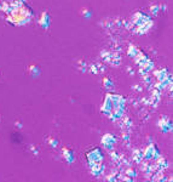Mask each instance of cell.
I'll return each mask as SVG.
<instances>
[{"label":"cell","instance_id":"obj_1","mask_svg":"<svg viewBox=\"0 0 173 182\" xmlns=\"http://www.w3.org/2000/svg\"><path fill=\"white\" fill-rule=\"evenodd\" d=\"M116 142L115 137L112 135V134H105L104 136H103V139H102V143L105 146V147H108V148H112L113 147V144Z\"/></svg>","mask_w":173,"mask_h":182},{"label":"cell","instance_id":"obj_2","mask_svg":"<svg viewBox=\"0 0 173 182\" xmlns=\"http://www.w3.org/2000/svg\"><path fill=\"white\" fill-rule=\"evenodd\" d=\"M63 158H64L68 163H73L74 160H75V158H74V153H73V151L69 149V148H64V149H63Z\"/></svg>","mask_w":173,"mask_h":182},{"label":"cell","instance_id":"obj_3","mask_svg":"<svg viewBox=\"0 0 173 182\" xmlns=\"http://www.w3.org/2000/svg\"><path fill=\"white\" fill-rule=\"evenodd\" d=\"M50 21H51V18H50V16H49V14L45 11L42 15H41V17H40V20H39V23L44 27V28H47L49 26H50Z\"/></svg>","mask_w":173,"mask_h":182},{"label":"cell","instance_id":"obj_4","mask_svg":"<svg viewBox=\"0 0 173 182\" xmlns=\"http://www.w3.org/2000/svg\"><path fill=\"white\" fill-rule=\"evenodd\" d=\"M103 86H104L107 90H113L114 84H113V81L110 80L109 78H104V79H103Z\"/></svg>","mask_w":173,"mask_h":182},{"label":"cell","instance_id":"obj_5","mask_svg":"<svg viewBox=\"0 0 173 182\" xmlns=\"http://www.w3.org/2000/svg\"><path fill=\"white\" fill-rule=\"evenodd\" d=\"M138 51H139V50H138V47L135 46V45H132V44H131V45L128 46V55H130L131 57H135L136 55L138 54Z\"/></svg>","mask_w":173,"mask_h":182},{"label":"cell","instance_id":"obj_6","mask_svg":"<svg viewBox=\"0 0 173 182\" xmlns=\"http://www.w3.org/2000/svg\"><path fill=\"white\" fill-rule=\"evenodd\" d=\"M29 73H30L32 75L37 77V75L40 74V68H39L38 66H30V67H29Z\"/></svg>","mask_w":173,"mask_h":182},{"label":"cell","instance_id":"obj_7","mask_svg":"<svg viewBox=\"0 0 173 182\" xmlns=\"http://www.w3.org/2000/svg\"><path fill=\"white\" fill-rule=\"evenodd\" d=\"M47 143H49L52 148H56L58 146V141L56 139H53V137H49V139H47Z\"/></svg>","mask_w":173,"mask_h":182},{"label":"cell","instance_id":"obj_8","mask_svg":"<svg viewBox=\"0 0 173 182\" xmlns=\"http://www.w3.org/2000/svg\"><path fill=\"white\" fill-rule=\"evenodd\" d=\"M85 18H90L91 16H92V14H91V11L88 10V9H82L81 10V12H80Z\"/></svg>","mask_w":173,"mask_h":182},{"label":"cell","instance_id":"obj_9","mask_svg":"<svg viewBox=\"0 0 173 182\" xmlns=\"http://www.w3.org/2000/svg\"><path fill=\"white\" fill-rule=\"evenodd\" d=\"M160 5H151L150 6V12L153 14V15H157L159 12H160Z\"/></svg>","mask_w":173,"mask_h":182},{"label":"cell","instance_id":"obj_10","mask_svg":"<svg viewBox=\"0 0 173 182\" xmlns=\"http://www.w3.org/2000/svg\"><path fill=\"white\" fill-rule=\"evenodd\" d=\"M126 175H127V177H135L136 176V171L133 169H127V171H126Z\"/></svg>","mask_w":173,"mask_h":182},{"label":"cell","instance_id":"obj_11","mask_svg":"<svg viewBox=\"0 0 173 182\" xmlns=\"http://www.w3.org/2000/svg\"><path fill=\"white\" fill-rule=\"evenodd\" d=\"M140 158H143V157L139 156V151H135V152H133V159H135L136 162H139Z\"/></svg>","mask_w":173,"mask_h":182}]
</instances>
